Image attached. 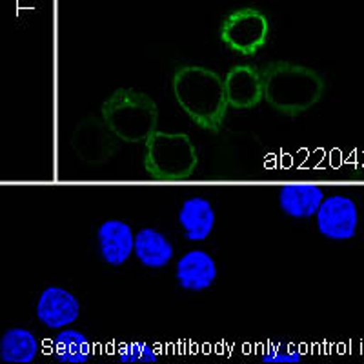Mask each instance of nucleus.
<instances>
[{"label":"nucleus","mask_w":364,"mask_h":364,"mask_svg":"<svg viewBox=\"0 0 364 364\" xmlns=\"http://www.w3.org/2000/svg\"><path fill=\"white\" fill-rule=\"evenodd\" d=\"M100 113L117 139L128 144H146L157 132L159 106L144 91L119 87L104 100Z\"/></svg>","instance_id":"obj_3"},{"label":"nucleus","mask_w":364,"mask_h":364,"mask_svg":"<svg viewBox=\"0 0 364 364\" xmlns=\"http://www.w3.org/2000/svg\"><path fill=\"white\" fill-rule=\"evenodd\" d=\"M120 363H157L159 355L154 348L142 341L124 343L117 352Z\"/></svg>","instance_id":"obj_17"},{"label":"nucleus","mask_w":364,"mask_h":364,"mask_svg":"<svg viewBox=\"0 0 364 364\" xmlns=\"http://www.w3.org/2000/svg\"><path fill=\"white\" fill-rule=\"evenodd\" d=\"M135 257L146 268H164L173 259V246L161 232L144 228L135 235Z\"/></svg>","instance_id":"obj_14"},{"label":"nucleus","mask_w":364,"mask_h":364,"mask_svg":"<svg viewBox=\"0 0 364 364\" xmlns=\"http://www.w3.org/2000/svg\"><path fill=\"white\" fill-rule=\"evenodd\" d=\"M80 315V304L71 291L48 286L37 302V318L50 330H64Z\"/></svg>","instance_id":"obj_8"},{"label":"nucleus","mask_w":364,"mask_h":364,"mask_svg":"<svg viewBox=\"0 0 364 364\" xmlns=\"http://www.w3.org/2000/svg\"><path fill=\"white\" fill-rule=\"evenodd\" d=\"M324 200L323 188L315 184H288L279 191V206L291 219H310L317 215Z\"/></svg>","instance_id":"obj_12"},{"label":"nucleus","mask_w":364,"mask_h":364,"mask_svg":"<svg viewBox=\"0 0 364 364\" xmlns=\"http://www.w3.org/2000/svg\"><path fill=\"white\" fill-rule=\"evenodd\" d=\"M224 87L230 108L252 109L264 100V79L262 70L250 64H237L230 68L224 77Z\"/></svg>","instance_id":"obj_7"},{"label":"nucleus","mask_w":364,"mask_h":364,"mask_svg":"<svg viewBox=\"0 0 364 364\" xmlns=\"http://www.w3.org/2000/svg\"><path fill=\"white\" fill-rule=\"evenodd\" d=\"M175 279L182 290L204 291L217 279V264L204 250H190L175 266Z\"/></svg>","instance_id":"obj_11"},{"label":"nucleus","mask_w":364,"mask_h":364,"mask_svg":"<svg viewBox=\"0 0 364 364\" xmlns=\"http://www.w3.org/2000/svg\"><path fill=\"white\" fill-rule=\"evenodd\" d=\"M37 337L26 328H11L0 337V359H2V363H33L37 359Z\"/></svg>","instance_id":"obj_15"},{"label":"nucleus","mask_w":364,"mask_h":364,"mask_svg":"<svg viewBox=\"0 0 364 364\" xmlns=\"http://www.w3.org/2000/svg\"><path fill=\"white\" fill-rule=\"evenodd\" d=\"M142 164L157 181H184L195 173L199 154L186 133L155 132L144 144Z\"/></svg>","instance_id":"obj_4"},{"label":"nucleus","mask_w":364,"mask_h":364,"mask_svg":"<svg viewBox=\"0 0 364 364\" xmlns=\"http://www.w3.org/2000/svg\"><path fill=\"white\" fill-rule=\"evenodd\" d=\"M269 38V21L255 8H240L228 13L220 24V41L228 50L242 57H253Z\"/></svg>","instance_id":"obj_5"},{"label":"nucleus","mask_w":364,"mask_h":364,"mask_svg":"<svg viewBox=\"0 0 364 364\" xmlns=\"http://www.w3.org/2000/svg\"><path fill=\"white\" fill-rule=\"evenodd\" d=\"M178 223H181L184 237L191 242H199L210 237L215 228V210L210 200L203 197H190L182 203L178 211Z\"/></svg>","instance_id":"obj_13"},{"label":"nucleus","mask_w":364,"mask_h":364,"mask_svg":"<svg viewBox=\"0 0 364 364\" xmlns=\"http://www.w3.org/2000/svg\"><path fill=\"white\" fill-rule=\"evenodd\" d=\"M264 100L286 117L310 112L326 91V82L315 70L288 60H273L262 68Z\"/></svg>","instance_id":"obj_2"},{"label":"nucleus","mask_w":364,"mask_h":364,"mask_svg":"<svg viewBox=\"0 0 364 364\" xmlns=\"http://www.w3.org/2000/svg\"><path fill=\"white\" fill-rule=\"evenodd\" d=\"M97 242L100 257L112 266L124 264L135 253V235L124 220H104L97 232Z\"/></svg>","instance_id":"obj_10"},{"label":"nucleus","mask_w":364,"mask_h":364,"mask_svg":"<svg viewBox=\"0 0 364 364\" xmlns=\"http://www.w3.org/2000/svg\"><path fill=\"white\" fill-rule=\"evenodd\" d=\"M359 226L357 204L344 195H331L323 200L317 211V228L321 235L331 240H350Z\"/></svg>","instance_id":"obj_6"},{"label":"nucleus","mask_w":364,"mask_h":364,"mask_svg":"<svg viewBox=\"0 0 364 364\" xmlns=\"http://www.w3.org/2000/svg\"><path fill=\"white\" fill-rule=\"evenodd\" d=\"M262 363H301L302 355L295 350H282V348H269L261 355Z\"/></svg>","instance_id":"obj_18"},{"label":"nucleus","mask_w":364,"mask_h":364,"mask_svg":"<svg viewBox=\"0 0 364 364\" xmlns=\"http://www.w3.org/2000/svg\"><path fill=\"white\" fill-rule=\"evenodd\" d=\"M53 357L66 364L87 363L91 357L90 339L79 330H60L53 339Z\"/></svg>","instance_id":"obj_16"},{"label":"nucleus","mask_w":364,"mask_h":364,"mask_svg":"<svg viewBox=\"0 0 364 364\" xmlns=\"http://www.w3.org/2000/svg\"><path fill=\"white\" fill-rule=\"evenodd\" d=\"M171 90L181 109L200 129L219 133L226 119L228 97L224 79L204 66H182L173 73Z\"/></svg>","instance_id":"obj_1"},{"label":"nucleus","mask_w":364,"mask_h":364,"mask_svg":"<svg viewBox=\"0 0 364 364\" xmlns=\"http://www.w3.org/2000/svg\"><path fill=\"white\" fill-rule=\"evenodd\" d=\"M117 135L108 128V124H99L97 120L90 124H82L77 128L71 139L75 154L90 164H100L108 161L117 151Z\"/></svg>","instance_id":"obj_9"}]
</instances>
